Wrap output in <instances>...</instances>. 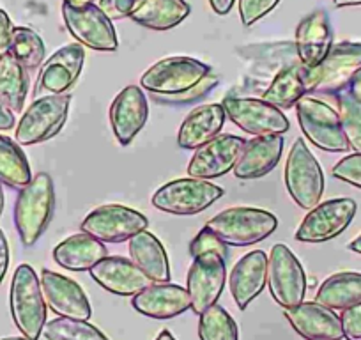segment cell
<instances>
[{
  "label": "cell",
  "instance_id": "obj_1",
  "mask_svg": "<svg viewBox=\"0 0 361 340\" xmlns=\"http://www.w3.org/2000/svg\"><path fill=\"white\" fill-rule=\"evenodd\" d=\"M55 210L54 179L47 172H39L20 190L15 204V227L25 246L39 241L50 225Z\"/></svg>",
  "mask_w": 361,
  "mask_h": 340
},
{
  "label": "cell",
  "instance_id": "obj_2",
  "mask_svg": "<svg viewBox=\"0 0 361 340\" xmlns=\"http://www.w3.org/2000/svg\"><path fill=\"white\" fill-rule=\"evenodd\" d=\"M279 218L259 207H231L211 218L206 229L227 246H252L269 238Z\"/></svg>",
  "mask_w": 361,
  "mask_h": 340
},
{
  "label": "cell",
  "instance_id": "obj_3",
  "mask_svg": "<svg viewBox=\"0 0 361 340\" xmlns=\"http://www.w3.org/2000/svg\"><path fill=\"white\" fill-rule=\"evenodd\" d=\"M9 307L20 333L29 340H39L47 324V301L32 266L20 265L16 268L9 291Z\"/></svg>",
  "mask_w": 361,
  "mask_h": 340
},
{
  "label": "cell",
  "instance_id": "obj_4",
  "mask_svg": "<svg viewBox=\"0 0 361 340\" xmlns=\"http://www.w3.org/2000/svg\"><path fill=\"white\" fill-rule=\"evenodd\" d=\"M224 197V188L207 179H173L159 186L151 202L156 210L176 217H192L206 211Z\"/></svg>",
  "mask_w": 361,
  "mask_h": 340
},
{
  "label": "cell",
  "instance_id": "obj_5",
  "mask_svg": "<svg viewBox=\"0 0 361 340\" xmlns=\"http://www.w3.org/2000/svg\"><path fill=\"white\" fill-rule=\"evenodd\" d=\"M286 186L301 210L317 206L324 193V174L307 142L298 138L286 162Z\"/></svg>",
  "mask_w": 361,
  "mask_h": 340
},
{
  "label": "cell",
  "instance_id": "obj_6",
  "mask_svg": "<svg viewBox=\"0 0 361 340\" xmlns=\"http://www.w3.org/2000/svg\"><path fill=\"white\" fill-rule=\"evenodd\" d=\"M211 68L192 57H166L152 64L142 75L140 85L154 96H176L195 87Z\"/></svg>",
  "mask_w": 361,
  "mask_h": 340
},
{
  "label": "cell",
  "instance_id": "obj_7",
  "mask_svg": "<svg viewBox=\"0 0 361 340\" xmlns=\"http://www.w3.org/2000/svg\"><path fill=\"white\" fill-rule=\"evenodd\" d=\"M296 116L301 131L315 147L328 152H345L350 149L338 112L328 103L307 95L296 103Z\"/></svg>",
  "mask_w": 361,
  "mask_h": 340
},
{
  "label": "cell",
  "instance_id": "obj_8",
  "mask_svg": "<svg viewBox=\"0 0 361 340\" xmlns=\"http://www.w3.org/2000/svg\"><path fill=\"white\" fill-rule=\"evenodd\" d=\"M71 105L69 95H48L34 99L15 131L20 145H36L50 140L64 126Z\"/></svg>",
  "mask_w": 361,
  "mask_h": 340
},
{
  "label": "cell",
  "instance_id": "obj_9",
  "mask_svg": "<svg viewBox=\"0 0 361 340\" xmlns=\"http://www.w3.org/2000/svg\"><path fill=\"white\" fill-rule=\"evenodd\" d=\"M267 286L273 300L283 308L303 303L307 275L289 246L275 245L267 255Z\"/></svg>",
  "mask_w": 361,
  "mask_h": 340
},
{
  "label": "cell",
  "instance_id": "obj_10",
  "mask_svg": "<svg viewBox=\"0 0 361 340\" xmlns=\"http://www.w3.org/2000/svg\"><path fill=\"white\" fill-rule=\"evenodd\" d=\"M224 109L228 119L241 128L245 133L253 137L262 135H283L289 131L290 123L286 114L262 98H239L227 96L224 99Z\"/></svg>",
  "mask_w": 361,
  "mask_h": 340
},
{
  "label": "cell",
  "instance_id": "obj_11",
  "mask_svg": "<svg viewBox=\"0 0 361 340\" xmlns=\"http://www.w3.org/2000/svg\"><path fill=\"white\" fill-rule=\"evenodd\" d=\"M357 204L349 197H338L319 202L308 210L307 217L296 231V239L301 243H324L342 234L354 220Z\"/></svg>",
  "mask_w": 361,
  "mask_h": 340
},
{
  "label": "cell",
  "instance_id": "obj_12",
  "mask_svg": "<svg viewBox=\"0 0 361 340\" xmlns=\"http://www.w3.org/2000/svg\"><path fill=\"white\" fill-rule=\"evenodd\" d=\"M147 225V218L138 211L121 204H106L87 214L82 221V232L102 243H124L145 231Z\"/></svg>",
  "mask_w": 361,
  "mask_h": 340
},
{
  "label": "cell",
  "instance_id": "obj_13",
  "mask_svg": "<svg viewBox=\"0 0 361 340\" xmlns=\"http://www.w3.org/2000/svg\"><path fill=\"white\" fill-rule=\"evenodd\" d=\"M227 282V262L216 252L200 253L193 257L186 280L192 310L197 315L202 314L211 305L218 303Z\"/></svg>",
  "mask_w": 361,
  "mask_h": 340
},
{
  "label": "cell",
  "instance_id": "obj_14",
  "mask_svg": "<svg viewBox=\"0 0 361 340\" xmlns=\"http://www.w3.org/2000/svg\"><path fill=\"white\" fill-rule=\"evenodd\" d=\"M62 18L71 36L83 47L98 51H116L119 47L112 20L96 4L83 8L62 6Z\"/></svg>",
  "mask_w": 361,
  "mask_h": 340
},
{
  "label": "cell",
  "instance_id": "obj_15",
  "mask_svg": "<svg viewBox=\"0 0 361 340\" xmlns=\"http://www.w3.org/2000/svg\"><path fill=\"white\" fill-rule=\"evenodd\" d=\"M245 138L238 135H218L213 140L206 142L195 149V154L188 163V176L195 179H216L228 174L234 169L243 147Z\"/></svg>",
  "mask_w": 361,
  "mask_h": 340
},
{
  "label": "cell",
  "instance_id": "obj_16",
  "mask_svg": "<svg viewBox=\"0 0 361 340\" xmlns=\"http://www.w3.org/2000/svg\"><path fill=\"white\" fill-rule=\"evenodd\" d=\"M41 289H43L47 307L54 310L59 317L89 321L92 315L89 300L75 280L68 279L61 273L43 269L41 272Z\"/></svg>",
  "mask_w": 361,
  "mask_h": 340
},
{
  "label": "cell",
  "instance_id": "obj_17",
  "mask_svg": "<svg viewBox=\"0 0 361 340\" xmlns=\"http://www.w3.org/2000/svg\"><path fill=\"white\" fill-rule=\"evenodd\" d=\"M149 117V103L138 85L124 87L109 110L110 126L121 145H130L145 126Z\"/></svg>",
  "mask_w": 361,
  "mask_h": 340
},
{
  "label": "cell",
  "instance_id": "obj_18",
  "mask_svg": "<svg viewBox=\"0 0 361 340\" xmlns=\"http://www.w3.org/2000/svg\"><path fill=\"white\" fill-rule=\"evenodd\" d=\"M83 62H85L83 44L73 43L68 47H62L41 68L39 76H37L36 95H39V92L64 95L78 80L83 69Z\"/></svg>",
  "mask_w": 361,
  "mask_h": 340
},
{
  "label": "cell",
  "instance_id": "obj_19",
  "mask_svg": "<svg viewBox=\"0 0 361 340\" xmlns=\"http://www.w3.org/2000/svg\"><path fill=\"white\" fill-rule=\"evenodd\" d=\"M90 277L98 286L117 296H131L151 286L149 277L131 259L106 255L90 269Z\"/></svg>",
  "mask_w": 361,
  "mask_h": 340
},
{
  "label": "cell",
  "instance_id": "obj_20",
  "mask_svg": "<svg viewBox=\"0 0 361 340\" xmlns=\"http://www.w3.org/2000/svg\"><path fill=\"white\" fill-rule=\"evenodd\" d=\"M317 83V69L303 64H289L273 78L269 87L264 91L262 99L280 110L293 109L303 96L315 91Z\"/></svg>",
  "mask_w": 361,
  "mask_h": 340
},
{
  "label": "cell",
  "instance_id": "obj_21",
  "mask_svg": "<svg viewBox=\"0 0 361 340\" xmlns=\"http://www.w3.org/2000/svg\"><path fill=\"white\" fill-rule=\"evenodd\" d=\"M131 305L138 314L152 319H172L192 308L188 289L176 284H154L131 298Z\"/></svg>",
  "mask_w": 361,
  "mask_h": 340
},
{
  "label": "cell",
  "instance_id": "obj_22",
  "mask_svg": "<svg viewBox=\"0 0 361 340\" xmlns=\"http://www.w3.org/2000/svg\"><path fill=\"white\" fill-rule=\"evenodd\" d=\"M286 319L294 332L307 340H342V322L340 317L324 305L312 301L286 308Z\"/></svg>",
  "mask_w": 361,
  "mask_h": 340
},
{
  "label": "cell",
  "instance_id": "obj_23",
  "mask_svg": "<svg viewBox=\"0 0 361 340\" xmlns=\"http://www.w3.org/2000/svg\"><path fill=\"white\" fill-rule=\"evenodd\" d=\"M283 151L282 135H262L245 142L241 154L235 162L234 176L243 181L259 179L269 174L280 162Z\"/></svg>",
  "mask_w": 361,
  "mask_h": 340
},
{
  "label": "cell",
  "instance_id": "obj_24",
  "mask_svg": "<svg viewBox=\"0 0 361 340\" xmlns=\"http://www.w3.org/2000/svg\"><path fill=\"white\" fill-rule=\"evenodd\" d=\"M267 284V255L262 250H252L232 268L228 287L239 310H245Z\"/></svg>",
  "mask_w": 361,
  "mask_h": 340
},
{
  "label": "cell",
  "instance_id": "obj_25",
  "mask_svg": "<svg viewBox=\"0 0 361 340\" xmlns=\"http://www.w3.org/2000/svg\"><path fill=\"white\" fill-rule=\"evenodd\" d=\"M361 66V43H340L331 48L328 57L319 64V83L315 91L338 95L345 91L350 76Z\"/></svg>",
  "mask_w": 361,
  "mask_h": 340
},
{
  "label": "cell",
  "instance_id": "obj_26",
  "mask_svg": "<svg viewBox=\"0 0 361 340\" xmlns=\"http://www.w3.org/2000/svg\"><path fill=\"white\" fill-rule=\"evenodd\" d=\"M333 48V30L324 11H314L296 29V54L301 64L317 68Z\"/></svg>",
  "mask_w": 361,
  "mask_h": 340
},
{
  "label": "cell",
  "instance_id": "obj_27",
  "mask_svg": "<svg viewBox=\"0 0 361 340\" xmlns=\"http://www.w3.org/2000/svg\"><path fill=\"white\" fill-rule=\"evenodd\" d=\"M225 119H227V114H225L221 103L197 107L180 124L179 133H177V144L183 149L195 151L200 145L220 135Z\"/></svg>",
  "mask_w": 361,
  "mask_h": 340
},
{
  "label": "cell",
  "instance_id": "obj_28",
  "mask_svg": "<svg viewBox=\"0 0 361 340\" xmlns=\"http://www.w3.org/2000/svg\"><path fill=\"white\" fill-rule=\"evenodd\" d=\"M51 255L61 268L69 272H90L109 255V252L102 241L85 232H80L59 243Z\"/></svg>",
  "mask_w": 361,
  "mask_h": 340
},
{
  "label": "cell",
  "instance_id": "obj_29",
  "mask_svg": "<svg viewBox=\"0 0 361 340\" xmlns=\"http://www.w3.org/2000/svg\"><path fill=\"white\" fill-rule=\"evenodd\" d=\"M130 257L154 284L170 282V262L165 246L147 229L130 239Z\"/></svg>",
  "mask_w": 361,
  "mask_h": 340
},
{
  "label": "cell",
  "instance_id": "obj_30",
  "mask_svg": "<svg viewBox=\"0 0 361 340\" xmlns=\"http://www.w3.org/2000/svg\"><path fill=\"white\" fill-rule=\"evenodd\" d=\"M190 11L186 0H137L130 18L144 29L169 30L185 22Z\"/></svg>",
  "mask_w": 361,
  "mask_h": 340
},
{
  "label": "cell",
  "instance_id": "obj_31",
  "mask_svg": "<svg viewBox=\"0 0 361 340\" xmlns=\"http://www.w3.org/2000/svg\"><path fill=\"white\" fill-rule=\"evenodd\" d=\"M315 301L331 310L361 305V273L343 272L331 275L321 284Z\"/></svg>",
  "mask_w": 361,
  "mask_h": 340
},
{
  "label": "cell",
  "instance_id": "obj_32",
  "mask_svg": "<svg viewBox=\"0 0 361 340\" xmlns=\"http://www.w3.org/2000/svg\"><path fill=\"white\" fill-rule=\"evenodd\" d=\"M29 83V71L9 51L0 57V102L13 114L23 110Z\"/></svg>",
  "mask_w": 361,
  "mask_h": 340
},
{
  "label": "cell",
  "instance_id": "obj_33",
  "mask_svg": "<svg viewBox=\"0 0 361 340\" xmlns=\"http://www.w3.org/2000/svg\"><path fill=\"white\" fill-rule=\"evenodd\" d=\"M32 179L30 165L18 142L0 135V183L22 190Z\"/></svg>",
  "mask_w": 361,
  "mask_h": 340
},
{
  "label": "cell",
  "instance_id": "obj_34",
  "mask_svg": "<svg viewBox=\"0 0 361 340\" xmlns=\"http://www.w3.org/2000/svg\"><path fill=\"white\" fill-rule=\"evenodd\" d=\"M9 54L27 69L34 71L39 68L47 57V48L39 34L34 32L29 27H15Z\"/></svg>",
  "mask_w": 361,
  "mask_h": 340
},
{
  "label": "cell",
  "instance_id": "obj_35",
  "mask_svg": "<svg viewBox=\"0 0 361 340\" xmlns=\"http://www.w3.org/2000/svg\"><path fill=\"white\" fill-rule=\"evenodd\" d=\"M199 317L200 340H239L238 324L221 305H211Z\"/></svg>",
  "mask_w": 361,
  "mask_h": 340
},
{
  "label": "cell",
  "instance_id": "obj_36",
  "mask_svg": "<svg viewBox=\"0 0 361 340\" xmlns=\"http://www.w3.org/2000/svg\"><path fill=\"white\" fill-rule=\"evenodd\" d=\"M43 335L47 340H109L105 333L89 321L68 317H57L47 322Z\"/></svg>",
  "mask_w": 361,
  "mask_h": 340
},
{
  "label": "cell",
  "instance_id": "obj_37",
  "mask_svg": "<svg viewBox=\"0 0 361 340\" xmlns=\"http://www.w3.org/2000/svg\"><path fill=\"white\" fill-rule=\"evenodd\" d=\"M336 102H338L340 123L349 147L354 152H361V102L354 99L347 91L338 92Z\"/></svg>",
  "mask_w": 361,
  "mask_h": 340
},
{
  "label": "cell",
  "instance_id": "obj_38",
  "mask_svg": "<svg viewBox=\"0 0 361 340\" xmlns=\"http://www.w3.org/2000/svg\"><path fill=\"white\" fill-rule=\"evenodd\" d=\"M218 82H220V78L211 73V75H207L202 82L197 83L195 87L188 89L186 92H180V95H176V96H154V95L152 96H154V99L158 103H166V105H185V103H192V102H197V99H202L207 92H211L214 87H216Z\"/></svg>",
  "mask_w": 361,
  "mask_h": 340
},
{
  "label": "cell",
  "instance_id": "obj_39",
  "mask_svg": "<svg viewBox=\"0 0 361 340\" xmlns=\"http://www.w3.org/2000/svg\"><path fill=\"white\" fill-rule=\"evenodd\" d=\"M280 0H239V16L245 27H252L264 16L269 15Z\"/></svg>",
  "mask_w": 361,
  "mask_h": 340
},
{
  "label": "cell",
  "instance_id": "obj_40",
  "mask_svg": "<svg viewBox=\"0 0 361 340\" xmlns=\"http://www.w3.org/2000/svg\"><path fill=\"white\" fill-rule=\"evenodd\" d=\"M333 178L340 181L361 188V152H353L343 156L335 166H333Z\"/></svg>",
  "mask_w": 361,
  "mask_h": 340
},
{
  "label": "cell",
  "instance_id": "obj_41",
  "mask_svg": "<svg viewBox=\"0 0 361 340\" xmlns=\"http://www.w3.org/2000/svg\"><path fill=\"white\" fill-rule=\"evenodd\" d=\"M206 252H216L225 259H227L228 255L227 245H225L224 241H220L213 232H209L206 227H204L202 231L193 238L192 245H190V253H192V257H197V255Z\"/></svg>",
  "mask_w": 361,
  "mask_h": 340
},
{
  "label": "cell",
  "instance_id": "obj_42",
  "mask_svg": "<svg viewBox=\"0 0 361 340\" xmlns=\"http://www.w3.org/2000/svg\"><path fill=\"white\" fill-rule=\"evenodd\" d=\"M340 322L347 340H361V305L342 310Z\"/></svg>",
  "mask_w": 361,
  "mask_h": 340
},
{
  "label": "cell",
  "instance_id": "obj_43",
  "mask_svg": "<svg viewBox=\"0 0 361 340\" xmlns=\"http://www.w3.org/2000/svg\"><path fill=\"white\" fill-rule=\"evenodd\" d=\"M137 0H99L98 8L102 9L109 20H123L130 18V13L133 11Z\"/></svg>",
  "mask_w": 361,
  "mask_h": 340
},
{
  "label": "cell",
  "instance_id": "obj_44",
  "mask_svg": "<svg viewBox=\"0 0 361 340\" xmlns=\"http://www.w3.org/2000/svg\"><path fill=\"white\" fill-rule=\"evenodd\" d=\"M13 30H15V27H13L9 15L4 9H0V57L8 54L9 48H11Z\"/></svg>",
  "mask_w": 361,
  "mask_h": 340
},
{
  "label": "cell",
  "instance_id": "obj_45",
  "mask_svg": "<svg viewBox=\"0 0 361 340\" xmlns=\"http://www.w3.org/2000/svg\"><path fill=\"white\" fill-rule=\"evenodd\" d=\"M9 268V245L8 239H6V234L0 229V284L4 280L6 273H8Z\"/></svg>",
  "mask_w": 361,
  "mask_h": 340
},
{
  "label": "cell",
  "instance_id": "obj_46",
  "mask_svg": "<svg viewBox=\"0 0 361 340\" xmlns=\"http://www.w3.org/2000/svg\"><path fill=\"white\" fill-rule=\"evenodd\" d=\"M347 92H349L350 96H353L354 99H357V102H361V66L360 68L354 71V75L350 76L349 83H347Z\"/></svg>",
  "mask_w": 361,
  "mask_h": 340
},
{
  "label": "cell",
  "instance_id": "obj_47",
  "mask_svg": "<svg viewBox=\"0 0 361 340\" xmlns=\"http://www.w3.org/2000/svg\"><path fill=\"white\" fill-rule=\"evenodd\" d=\"M15 114L0 102V130H11V128H15Z\"/></svg>",
  "mask_w": 361,
  "mask_h": 340
},
{
  "label": "cell",
  "instance_id": "obj_48",
  "mask_svg": "<svg viewBox=\"0 0 361 340\" xmlns=\"http://www.w3.org/2000/svg\"><path fill=\"white\" fill-rule=\"evenodd\" d=\"M207 2H209L211 9H213L218 16L228 15L235 4V0H207Z\"/></svg>",
  "mask_w": 361,
  "mask_h": 340
},
{
  "label": "cell",
  "instance_id": "obj_49",
  "mask_svg": "<svg viewBox=\"0 0 361 340\" xmlns=\"http://www.w3.org/2000/svg\"><path fill=\"white\" fill-rule=\"evenodd\" d=\"M64 6H69V8H83V6L94 4V0H62Z\"/></svg>",
  "mask_w": 361,
  "mask_h": 340
},
{
  "label": "cell",
  "instance_id": "obj_50",
  "mask_svg": "<svg viewBox=\"0 0 361 340\" xmlns=\"http://www.w3.org/2000/svg\"><path fill=\"white\" fill-rule=\"evenodd\" d=\"M336 8H349V6H361V0H333Z\"/></svg>",
  "mask_w": 361,
  "mask_h": 340
},
{
  "label": "cell",
  "instance_id": "obj_51",
  "mask_svg": "<svg viewBox=\"0 0 361 340\" xmlns=\"http://www.w3.org/2000/svg\"><path fill=\"white\" fill-rule=\"evenodd\" d=\"M349 250H353L354 253H357V255H361V234L357 236V238L354 239V241H350Z\"/></svg>",
  "mask_w": 361,
  "mask_h": 340
},
{
  "label": "cell",
  "instance_id": "obj_52",
  "mask_svg": "<svg viewBox=\"0 0 361 340\" xmlns=\"http://www.w3.org/2000/svg\"><path fill=\"white\" fill-rule=\"evenodd\" d=\"M156 340H176L173 339V335L170 332H166V329H163L161 333H159L158 336H156Z\"/></svg>",
  "mask_w": 361,
  "mask_h": 340
},
{
  "label": "cell",
  "instance_id": "obj_53",
  "mask_svg": "<svg viewBox=\"0 0 361 340\" xmlns=\"http://www.w3.org/2000/svg\"><path fill=\"white\" fill-rule=\"evenodd\" d=\"M2 210H4V192H2V183H0V214H2Z\"/></svg>",
  "mask_w": 361,
  "mask_h": 340
},
{
  "label": "cell",
  "instance_id": "obj_54",
  "mask_svg": "<svg viewBox=\"0 0 361 340\" xmlns=\"http://www.w3.org/2000/svg\"><path fill=\"white\" fill-rule=\"evenodd\" d=\"M0 340H29V339H25V336H8V339H0Z\"/></svg>",
  "mask_w": 361,
  "mask_h": 340
}]
</instances>
